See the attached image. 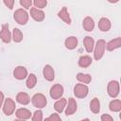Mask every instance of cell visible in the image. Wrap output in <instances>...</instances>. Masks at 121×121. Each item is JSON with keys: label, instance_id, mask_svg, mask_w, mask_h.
Masks as SVG:
<instances>
[{"label": "cell", "instance_id": "6da1fadb", "mask_svg": "<svg viewBox=\"0 0 121 121\" xmlns=\"http://www.w3.org/2000/svg\"><path fill=\"white\" fill-rule=\"evenodd\" d=\"M14 20L20 25H26L28 20V14L23 9H19L14 12Z\"/></svg>", "mask_w": 121, "mask_h": 121}, {"label": "cell", "instance_id": "7a4b0ae2", "mask_svg": "<svg viewBox=\"0 0 121 121\" xmlns=\"http://www.w3.org/2000/svg\"><path fill=\"white\" fill-rule=\"evenodd\" d=\"M105 46H106V43L104 40H98L95 45V59L96 60H98L99 59L102 58L103 54H104V50H105Z\"/></svg>", "mask_w": 121, "mask_h": 121}, {"label": "cell", "instance_id": "3957f363", "mask_svg": "<svg viewBox=\"0 0 121 121\" xmlns=\"http://www.w3.org/2000/svg\"><path fill=\"white\" fill-rule=\"evenodd\" d=\"M32 104L36 108H43L46 105V97L43 94H36L32 97Z\"/></svg>", "mask_w": 121, "mask_h": 121}, {"label": "cell", "instance_id": "277c9868", "mask_svg": "<svg viewBox=\"0 0 121 121\" xmlns=\"http://www.w3.org/2000/svg\"><path fill=\"white\" fill-rule=\"evenodd\" d=\"M74 94L78 98H83L88 95V87L83 84H77L74 88Z\"/></svg>", "mask_w": 121, "mask_h": 121}, {"label": "cell", "instance_id": "5b68a950", "mask_svg": "<svg viewBox=\"0 0 121 121\" xmlns=\"http://www.w3.org/2000/svg\"><path fill=\"white\" fill-rule=\"evenodd\" d=\"M15 110V102L11 98H7L5 100L4 106H3V111L6 115H10L13 113Z\"/></svg>", "mask_w": 121, "mask_h": 121}, {"label": "cell", "instance_id": "8992f818", "mask_svg": "<svg viewBox=\"0 0 121 121\" xmlns=\"http://www.w3.org/2000/svg\"><path fill=\"white\" fill-rule=\"evenodd\" d=\"M108 94L112 97H116L119 94V84L117 81H111L108 84Z\"/></svg>", "mask_w": 121, "mask_h": 121}, {"label": "cell", "instance_id": "52a82bcc", "mask_svg": "<svg viewBox=\"0 0 121 121\" xmlns=\"http://www.w3.org/2000/svg\"><path fill=\"white\" fill-rule=\"evenodd\" d=\"M62 94H63V88L60 84H56V85L52 86V88L50 89V96L53 99L60 98L62 95Z\"/></svg>", "mask_w": 121, "mask_h": 121}, {"label": "cell", "instance_id": "ba28073f", "mask_svg": "<svg viewBox=\"0 0 121 121\" xmlns=\"http://www.w3.org/2000/svg\"><path fill=\"white\" fill-rule=\"evenodd\" d=\"M0 38L4 43H9L11 40V35L9 30V25L4 24L2 26V30L0 31Z\"/></svg>", "mask_w": 121, "mask_h": 121}, {"label": "cell", "instance_id": "9c48e42d", "mask_svg": "<svg viewBox=\"0 0 121 121\" xmlns=\"http://www.w3.org/2000/svg\"><path fill=\"white\" fill-rule=\"evenodd\" d=\"M30 15L35 21H38V22H41L44 19L43 11H42V10L36 9V8H31L30 9Z\"/></svg>", "mask_w": 121, "mask_h": 121}, {"label": "cell", "instance_id": "30bf717a", "mask_svg": "<svg viewBox=\"0 0 121 121\" xmlns=\"http://www.w3.org/2000/svg\"><path fill=\"white\" fill-rule=\"evenodd\" d=\"M13 75L14 77L17 78V79H24L26 75H27V71L25 67L23 66H18L14 69V72H13Z\"/></svg>", "mask_w": 121, "mask_h": 121}, {"label": "cell", "instance_id": "8fae6325", "mask_svg": "<svg viewBox=\"0 0 121 121\" xmlns=\"http://www.w3.org/2000/svg\"><path fill=\"white\" fill-rule=\"evenodd\" d=\"M43 73L44 78L47 79V80H49V81L53 80L54 78H55V76H54V70H53V68L50 65H45L44 68H43Z\"/></svg>", "mask_w": 121, "mask_h": 121}, {"label": "cell", "instance_id": "7c38bea8", "mask_svg": "<svg viewBox=\"0 0 121 121\" xmlns=\"http://www.w3.org/2000/svg\"><path fill=\"white\" fill-rule=\"evenodd\" d=\"M98 27L101 31H108L111 28V22L107 18H101L98 22Z\"/></svg>", "mask_w": 121, "mask_h": 121}, {"label": "cell", "instance_id": "4fadbf2b", "mask_svg": "<svg viewBox=\"0 0 121 121\" xmlns=\"http://www.w3.org/2000/svg\"><path fill=\"white\" fill-rule=\"evenodd\" d=\"M77 111V103L74 98L70 97L68 101V106L66 109V115H71Z\"/></svg>", "mask_w": 121, "mask_h": 121}, {"label": "cell", "instance_id": "5bb4252c", "mask_svg": "<svg viewBox=\"0 0 121 121\" xmlns=\"http://www.w3.org/2000/svg\"><path fill=\"white\" fill-rule=\"evenodd\" d=\"M120 46H121V38H116L107 43V49L109 51H112L113 49H116Z\"/></svg>", "mask_w": 121, "mask_h": 121}, {"label": "cell", "instance_id": "9a60e30c", "mask_svg": "<svg viewBox=\"0 0 121 121\" xmlns=\"http://www.w3.org/2000/svg\"><path fill=\"white\" fill-rule=\"evenodd\" d=\"M30 115H31L30 112L28 110H26V109L21 108V109H19V110L16 111V116L18 118H20V119H23V120L28 119L30 117Z\"/></svg>", "mask_w": 121, "mask_h": 121}, {"label": "cell", "instance_id": "2e32d148", "mask_svg": "<svg viewBox=\"0 0 121 121\" xmlns=\"http://www.w3.org/2000/svg\"><path fill=\"white\" fill-rule=\"evenodd\" d=\"M58 16H59L62 21H64L66 24H68V25L71 24V19H70V16H69V14H68V12H67V9H66L65 7H63V8L61 9V10L58 13Z\"/></svg>", "mask_w": 121, "mask_h": 121}, {"label": "cell", "instance_id": "e0dca14e", "mask_svg": "<svg viewBox=\"0 0 121 121\" xmlns=\"http://www.w3.org/2000/svg\"><path fill=\"white\" fill-rule=\"evenodd\" d=\"M16 100H17L19 103L23 104V105H26V104L29 103L30 98H29V96H28L27 94L22 92V93H19V94L17 95V96H16Z\"/></svg>", "mask_w": 121, "mask_h": 121}, {"label": "cell", "instance_id": "ac0fdd59", "mask_svg": "<svg viewBox=\"0 0 121 121\" xmlns=\"http://www.w3.org/2000/svg\"><path fill=\"white\" fill-rule=\"evenodd\" d=\"M83 27L86 31H92L94 29V26H95V23H94V20L91 18V17H86L84 20H83Z\"/></svg>", "mask_w": 121, "mask_h": 121}, {"label": "cell", "instance_id": "d6986e66", "mask_svg": "<svg viewBox=\"0 0 121 121\" xmlns=\"http://www.w3.org/2000/svg\"><path fill=\"white\" fill-rule=\"evenodd\" d=\"M84 46H85V49L87 52H92L93 49H94V39L90 36H86L84 38Z\"/></svg>", "mask_w": 121, "mask_h": 121}, {"label": "cell", "instance_id": "ffe728a7", "mask_svg": "<svg viewBox=\"0 0 121 121\" xmlns=\"http://www.w3.org/2000/svg\"><path fill=\"white\" fill-rule=\"evenodd\" d=\"M77 44H78V39L76 37H74V36H71V37H69V38H67L65 40V46L68 49L76 48Z\"/></svg>", "mask_w": 121, "mask_h": 121}, {"label": "cell", "instance_id": "44dd1931", "mask_svg": "<svg viewBox=\"0 0 121 121\" xmlns=\"http://www.w3.org/2000/svg\"><path fill=\"white\" fill-rule=\"evenodd\" d=\"M91 63H92V59L89 56H81L78 60V65L83 68L88 67Z\"/></svg>", "mask_w": 121, "mask_h": 121}, {"label": "cell", "instance_id": "7402d4cb", "mask_svg": "<svg viewBox=\"0 0 121 121\" xmlns=\"http://www.w3.org/2000/svg\"><path fill=\"white\" fill-rule=\"evenodd\" d=\"M65 106H66V99L65 98H60V100H58L54 104V108L58 112H61Z\"/></svg>", "mask_w": 121, "mask_h": 121}, {"label": "cell", "instance_id": "603a6c76", "mask_svg": "<svg viewBox=\"0 0 121 121\" xmlns=\"http://www.w3.org/2000/svg\"><path fill=\"white\" fill-rule=\"evenodd\" d=\"M90 109L94 113H98L100 110V103L97 98H94L90 103Z\"/></svg>", "mask_w": 121, "mask_h": 121}, {"label": "cell", "instance_id": "cb8c5ba5", "mask_svg": "<svg viewBox=\"0 0 121 121\" xmlns=\"http://www.w3.org/2000/svg\"><path fill=\"white\" fill-rule=\"evenodd\" d=\"M37 83V78H36V76L34 74H30L27 78V80H26V86L27 88L31 89L33 88Z\"/></svg>", "mask_w": 121, "mask_h": 121}, {"label": "cell", "instance_id": "d4e9b609", "mask_svg": "<svg viewBox=\"0 0 121 121\" xmlns=\"http://www.w3.org/2000/svg\"><path fill=\"white\" fill-rule=\"evenodd\" d=\"M110 110L112 112H119L121 110V101L116 99L110 103Z\"/></svg>", "mask_w": 121, "mask_h": 121}, {"label": "cell", "instance_id": "484cf974", "mask_svg": "<svg viewBox=\"0 0 121 121\" xmlns=\"http://www.w3.org/2000/svg\"><path fill=\"white\" fill-rule=\"evenodd\" d=\"M12 39H13V41L16 42V43H19V42H21V41L23 40V34H22V32H21L20 29H18V28H14V29H13V32H12Z\"/></svg>", "mask_w": 121, "mask_h": 121}, {"label": "cell", "instance_id": "4316f807", "mask_svg": "<svg viewBox=\"0 0 121 121\" xmlns=\"http://www.w3.org/2000/svg\"><path fill=\"white\" fill-rule=\"evenodd\" d=\"M77 78H78V81L83 82V83H90L91 79H92L90 75H83L82 73H78V76H77Z\"/></svg>", "mask_w": 121, "mask_h": 121}, {"label": "cell", "instance_id": "83f0119b", "mask_svg": "<svg viewBox=\"0 0 121 121\" xmlns=\"http://www.w3.org/2000/svg\"><path fill=\"white\" fill-rule=\"evenodd\" d=\"M42 117H43L42 111H36L34 112V114H33L32 121H42Z\"/></svg>", "mask_w": 121, "mask_h": 121}, {"label": "cell", "instance_id": "f1b7e54d", "mask_svg": "<svg viewBox=\"0 0 121 121\" xmlns=\"http://www.w3.org/2000/svg\"><path fill=\"white\" fill-rule=\"evenodd\" d=\"M33 4H34V6L36 8H44L46 6L47 2L45 0H35L33 2Z\"/></svg>", "mask_w": 121, "mask_h": 121}, {"label": "cell", "instance_id": "f546056e", "mask_svg": "<svg viewBox=\"0 0 121 121\" xmlns=\"http://www.w3.org/2000/svg\"><path fill=\"white\" fill-rule=\"evenodd\" d=\"M20 4L25 8V9H29L30 6L32 5V1L31 0H21L20 1Z\"/></svg>", "mask_w": 121, "mask_h": 121}, {"label": "cell", "instance_id": "4dcf8cb0", "mask_svg": "<svg viewBox=\"0 0 121 121\" xmlns=\"http://www.w3.org/2000/svg\"><path fill=\"white\" fill-rule=\"evenodd\" d=\"M4 4H5L9 9H11L13 8L14 1H13V0H4Z\"/></svg>", "mask_w": 121, "mask_h": 121}, {"label": "cell", "instance_id": "1f68e13d", "mask_svg": "<svg viewBox=\"0 0 121 121\" xmlns=\"http://www.w3.org/2000/svg\"><path fill=\"white\" fill-rule=\"evenodd\" d=\"M49 119H50V121H61L60 118V116L58 115V113H52L50 115Z\"/></svg>", "mask_w": 121, "mask_h": 121}, {"label": "cell", "instance_id": "d6a6232c", "mask_svg": "<svg viewBox=\"0 0 121 121\" xmlns=\"http://www.w3.org/2000/svg\"><path fill=\"white\" fill-rule=\"evenodd\" d=\"M101 120L102 121H113L112 117L111 115H109V114H103V115H101Z\"/></svg>", "mask_w": 121, "mask_h": 121}, {"label": "cell", "instance_id": "836d02e7", "mask_svg": "<svg viewBox=\"0 0 121 121\" xmlns=\"http://www.w3.org/2000/svg\"><path fill=\"white\" fill-rule=\"evenodd\" d=\"M3 100H4V95H3L2 92H0V107H1V105L3 103Z\"/></svg>", "mask_w": 121, "mask_h": 121}, {"label": "cell", "instance_id": "e575fe53", "mask_svg": "<svg viewBox=\"0 0 121 121\" xmlns=\"http://www.w3.org/2000/svg\"><path fill=\"white\" fill-rule=\"evenodd\" d=\"M44 121H50V119H49V118H45Z\"/></svg>", "mask_w": 121, "mask_h": 121}, {"label": "cell", "instance_id": "d590c367", "mask_svg": "<svg viewBox=\"0 0 121 121\" xmlns=\"http://www.w3.org/2000/svg\"><path fill=\"white\" fill-rule=\"evenodd\" d=\"M81 121H90L89 119H83V120H81Z\"/></svg>", "mask_w": 121, "mask_h": 121}, {"label": "cell", "instance_id": "8d00e7d4", "mask_svg": "<svg viewBox=\"0 0 121 121\" xmlns=\"http://www.w3.org/2000/svg\"><path fill=\"white\" fill-rule=\"evenodd\" d=\"M14 121H25V120H23V119H21V120H19V119H18V120H14Z\"/></svg>", "mask_w": 121, "mask_h": 121}]
</instances>
